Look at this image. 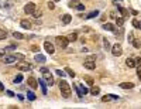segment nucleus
<instances>
[{
  "label": "nucleus",
  "mask_w": 141,
  "mask_h": 109,
  "mask_svg": "<svg viewBox=\"0 0 141 109\" xmlns=\"http://www.w3.org/2000/svg\"><path fill=\"white\" fill-rule=\"evenodd\" d=\"M21 81H23V75H21V74H18V75L14 78V84H18V82H21Z\"/></svg>",
  "instance_id": "cd10ccee"
},
{
  "label": "nucleus",
  "mask_w": 141,
  "mask_h": 109,
  "mask_svg": "<svg viewBox=\"0 0 141 109\" xmlns=\"http://www.w3.org/2000/svg\"><path fill=\"white\" fill-rule=\"evenodd\" d=\"M44 48H45V51L48 52V54H54L55 52V47L51 44L50 41H45L44 42Z\"/></svg>",
  "instance_id": "1a4fd4ad"
},
{
  "label": "nucleus",
  "mask_w": 141,
  "mask_h": 109,
  "mask_svg": "<svg viewBox=\"0 0 141 109\" xmlns=\"http://www.w3.org/2000/svg\"><path fill=\"white\" fill-rule=\"evenodd\" d=\"M4 54H6V50H1V48H0V58H3Z\"/></svg>",
  "instance_id": "a19ab883"
},
{
  "label": "nucleus",
  "mask_w": 141,
  "mask_h": 109,
  "mask_svg": "<svg viewBox=\"0 0 141 109\" xmlns=\"http://www.w3.org/2000/svg\"><path fill=\"white\" fill-rule=\"evenodd\" d=\"M110 99H111V96H103V99H102V101L106 102V101H110Z\"/></svg>",
  "instance_id": "79ce46f5"
},
{
  "label": "nucleus",
  "mask_w": 141,
  "mask_h": 109,
  "mask_svg": "<svg viewBox=\"0 0 141 109\" xmlns=\"http://www.w3.org/2000/svg\"><path fill=\"white\" fill-rule=\"evenodd\" d=\"M55 41H57V45L61 47V48H67L68 44H69V40H68V37H64V35H59L55 38Z\"/></svg>",
  "instance_id": "7ed1b4c3"
},
{
  "label": "nucleus",
  "mask_w": 141,
  "mask_h": 109,
  "mask_svg": "<svg viewBox=\"0 0 141 109\" xmlns=\"http://www.w3.org/2000/svg\"><path fill=\"white\" fill-rule=\"evenodd\" d=\"M103 28L107 30V31H114V25L111 24V23H106V24H103Z\"/></svg>",
  "instance_id": "f3484780"
},
{
  "label": "nucleus",
  "mask_w": 141,
  "mask_h": 109,
  "mask_svg": "<svg viewBox=\"0 0 141 109\" xmlns=\"http://www.w3.org/2000/svg\"><path fill=\"white\" fill-rule=\"evenodd\" d=\"M71 20H72V16H71V14H64V16H62V23H64V24H69Z\"/></svg>",
  "instance_id": "2eb2a0df"
},
{
  "label": "nucleus",
  "mask_w": 141,
  "mask_h": 109,
  "mask_svg": "<svg viewBox=\"0 0 141 109\" xmlns=\"http://www.w3.org/2000/svg\"><path fill=\"white\" fill-rule=\"evenodd\" d=\"M31 51H34V52H38V51H40V48H38L37 45H33V47H31Z\"/></svg>",
  "instance_id": "58836bf2"
},
{
  "label": "nucleus",
  "mask_w": 141,
  "mask_h": 109,
  "mask_svg": "<svg viewBox=\"0 0 141 109\" xmlns=\"http://www.w3.org/2000/svg\"><path fill=\"white\" fill-rule=\"evenodd\" d=\"M117 8H119V11L121 13V16H123V17H126V16H127V14H128V11H127L126 8H123V7H121V6H117Z\"/></svg>",
  "instance_id": "5701e85b"
},
{
  "label": "nucleus",
  "mask_w": 141,
  "mask_h": 109,
  "mask_svg": "<svg viewBox=\"0 0 141 109\" xmlns=\"http://www.w3.org/2000/svg\"><path fill=\"white\" fill-rule=\"evenodd\" d=\"M135 59V67H141V57H137Z\"/></svg>",
  "instance_id": "7c9ffc66"
},
{
  "label": "nucleus",
  "mask_w": 141,
  "mask_h": 109,
  "mask_svg": "<svg viewBox=\"0 0 141 109\" xmlns=\"http://www.w3.org/2000/svg\"><path fill=\"white\" fill-rule=\"evenodd\" d=\"M20 25H21L23 28H25V30H30V28H31V23H30L27 18H23V20L20 21Z\"/></svg>",
  "instance_id": "9b49d317"
},
{
  "label": "nucleus",
  "mask_w": 141,
  "mask_h": 109,
  "mask_svg": "<svg viewBox=\"0 0 141 109\" xmlns=\"http://www.w3.org/2000/svg\"><path fill=\"white\" fill-rule=\"evenodd\" d=\"M55 72H57V74H58L59 76H62V78H64V76H65V72H64V71H61V69H57V71H55Z\"/></svg>",
  "instance_id": "c9c22d12"
},
{
  "label": "nucleus",
  "mask_w": 141,
  "mask_h": 109,
  "mask_svg": "<svg viewBox=\"0 0 141 109\" xmlns=\"http://www.w3.org/2000/svg\"><path fill=\"white\" fill-rule=\"evenodd\" d=\"M27 84H28V86H30V88H33V89H37V88H38V81H37L34 76H28Z\"/></svg>",
  "instance_id": "6e6552de"
},
{
  "label": "nucleus",
  "mask_w": 141,
  "mask_h": 109,
  "mask_svg": "<svg viewBox=\"0 0 141 109\" xmlns=\"http://www.w3.org/2000/svg\"><path fill=\"white\" fill-rule=\"evenodd\" d=\"M6 51H13V50H16V45H10V47H7V48H4Z\"/></svg>",
  "instance_id": "4c0bfd02"
},
{
  "label": "nucleus",
  "mask_w": 141,
  "mask_h": 109,
  "mask_svg": "<svg viewBox=\"0 0 141 109\" xmlns=\"http://www.w3.org/2000/svg\"><path fill=\"white\" fill-rule=\"evenodd\" d=\"M75 7L78 8L79 11H82V10H85V6H83V4H78V6H75Z\"/></svg>",
  "instance_id": "e433bc0d"
},
{
  "label": "nucleus",
  "mask_w": 141,
  "mask_h": 109,
  "mask_svg": "<svg viewBox=\"0 0 141 109\" xmlns=\"http://www.w3.org/2000/svg\"><path fill=\"white\" fill-rule=\"evenodd\" d=\"M7 95H8V96H14V93L11 92V91H7Z\"/></svg>",
  "instance_id": "c03bdc74"
},
{
  "label": "nucleus",
  "mask_w": 141,
  "mask_h": 109,
  "mask_svg": "<svg viewBox=\"0 0 141 109\" xmlns=\"http://www.w3.org/2000/svg\"><path fill=\"white\" fill-rule=\"evenodd\" d=\"M133 45H134V47H135V48H140V47H141L140 41H138L137 38H134V41H133Z\"/></svg>",
  "instance_id": "c756f323"
},
{
  "label": "nucleus",
  "mask_w": 141,
  "mask_h": 109,
  "mask_svg": "<svg viewBox=\"0 0 141 109\" xmlns=\"http://www.w3.org/2000/svg\"><path fill=\"white\" fill-rule=\"evenodd\" d=\"M35 61L40 62V64H44V62H45V57H44L42 54H37V55H35Z\"/></svg>",
  "instance_id": "dca6fc26"
},
{
  "label": "nucleus",
  "mask_w": 141,
  "mask_h": 109,
  "mask_svg": "<svg viewBox=\"0 0 141 109\" xmlns=\"http://www.w3.org/2000/svg\"><path fill=\"white\" fill-rule=\"evenodd\" d=\"M111 54H113L114 57H120V55L123 54V48H121V45H120V44H114V45L111 47Z\"/></svg>",
  "instance_id": "20e7f679"
},
{
  "label": "nucleus",
  "mask_w": 141,
  "mask_h": 109,
  "mask_svg": "<svg viewBox=\"0 0 141 109\" xmlns=\"http://www.w3.org/2000/svg\"><path fill=\"white\" fill-rule=\"evenodd\" d=\"M137 75H138V78L141 79V67H138V69H137Z\"/></svg>",
  "instance_id": "37998d69"
},
{
  "label": "nucleus",
  "mask_w": 141,
  "mask_h": 109,
  "mask_svg": "<svg viewBox=\"0 0 141 109\" xmlns=\"http://www.w3.org/2000/svg\"><path fill=\"white\" fill-rule=\"evenodd\" d=\"M13 37H14V38H17V40H23V38H25L24 34L18 33V31H14V33H13Z\"/></svg>",
  "instance_id": "a211bd4d"
},
{
  "label": "nucleus",
  "mask_w": 141,
  "mask_h": 109,
  "mask_svg": "<svg viewBox=\"0 0 141 109\" xmlns=\"http://www.w3.org/2000/svg\"><path fill=\"white\" fill-rule=\"evenodd\" d=\"M65 72H67V74H68L69 76H72V78L75 76V72H74V69H72V68L67 67V68H65Z\"/></svg>",
  "instance_id": "b1692460"
},
{
  "label": "nucleus",
  "mask_w": 141,
  "mask_h": 109,
  "mask_svg": "<svg viewBox=\"0 0 141 109\" xmlns=\"http://www.w3.org/2000/svg\"><path fill=\"white\" fill-rule=\"evenodd\" d=\"M126 65L128 68H134L135 67V59L134 58H127L126 59Z\"/></svg>",
  "instance_id": "4468645a"
},
{
  "label": "nucleus",
  "mask_w": 141,
  "mask_h": 109,
  "mask_svg": "<svg viewBox=\"0 0 141 109\" xmlns=\"http://www.w3.org/2000/svg\"><path fill=\"white\" fill-rule=\"evenodd\" d=\"M68 40H69V41H76V40H78V34L76 33L69 34V35H68Z\"/></svg>",
  "instance_id": "412c9836"
},
{
  "label": "nucleus",
  "mask_w": 141,
  "mask_h": 109,
  "mask_svg": "<svg viewBox=\"0 0 141 109\" xmlns=\"http://www.w3.org/2000/svg\"><path fill=\"white\" fill-rule=\"evenodd\" d=\"M4 38H7V31L0 30V41H1V40H4Z\"/></svg>",
  "instance_id": "a878e982"
},
{
  "label": "nucleus",
  "mask_w": 141,
  "mask_h": 109,
  "mask_svg": "<svg viewBox=\"0 0 141 109\" xmlns=\"http://www.w3.org/2000/svg\"><path fill=\"white\" fill-rule=\"evenodd\" d=\"M83 67L86 68V69H95V68H96V62H95L92 58H88V59H85Z\"/></svg>",
  "instance_id": "423d86ee"
},
{
  "label": "nucleus",
  "mask_w": 141,
  "mask_h": 109,
  "mask_svg": "<svg viewBox=\"0 0 141 109\" xmlns=\"http://www.w3.org/2000/svg\"><path fill=\"white\" fill-rule=\"evenodd\" d=\"M38 84H40V86H41L42 93H44V95H47V82H45V79H40V81H38Z\"/></svg>",
  "instance_id": "f8f14e48"
},
{
  "label": "nucleus",
  "mask_w": 141,
  "mask_h": 109,
  "mask_svg": "<svg viewBox=\"0 0 141 109\" xmlns=\"http://www.w3.org/2000/svg\"><path fill=\"white\" fill-rule=\"evenodd\" d=\"M17 69L18 71H30L31 69V65L28 64V62H24V61H20V62H17Z\"/></svg>",
  "instance_id": "39448f33"
},
{
  "label": "nucleus",
  "mask_w": 141,
  "mask_h": 109,
  "mask_svg": "<svg viewBox=\"0 0 141 109\" xmlns=\"http://www.w3.org/2000/svg\"><path fill=\"white\" fill-rule=\"evenodd\" d=\"M16 59L17 58H16L14 54H13V55H6V54H4V57H3V62H4V64H13Z\"/></svg>",
  "instance_id": "9d476101"
},
{
  "label": "nucleus",
  "mask_w": 141,
  "mask_h": 109,
  "mask_svg": "<svg viewBox=\"0 0 141 109\" xmlns=\"http://www.w3.org/2000/svg\"><path fill=\"white\" fill-rule=\"evenodd\" d=\"M0 91H4V86H3V84L0 82Z\"/></svg>",
  "instance_id": "49530a36"
},
{
  "label": "nucleus",
  "mask_w": 141,
  "mask_h": 109,
  "mask_svg": "<svg viewBox=\"0 0 141 109\" xmlns=\"http://www.w3.org/2000/svg\"><path fill=\"white\" fill-rule=\"evenodd\" d=\"M59 89H61V93L64 98H69L71 96V86L67 81H61L59 82Z\"/></svg>",
  "instance_id": "f257e3e1"
},
{
  "label": "nucleus",
  "mask_w": 141,
  "mask_h": 109,
  "mask_svg": "<svg viewBox=\"0 0 141 109\" xmlns=\"http://www.w3.org/2000/svg\"><path fill=\"white\" fill-rule=\"evenodd\" d=\"M48 8H50V10H54V8H55V3H54V1H48Z\"/></svg>",
  "instance_id": "f704fd0d"
},
{
  "label": "nucleus",
  "mask_w": 141,
  "mask_h": 109,
  "mask_svg": "<svg viewBox=\"0 0 141 109\" xmlns=\"http://www.w3.org/2000/svg\"><path fill=\"white\" fill-rule=\"evenodd\" d=\"M120 88H123V89H131V88H134V84L133 82H121Z\"/></svg>",
  "instance_id": "ddd939ff"
},
{
  "label": "nucleus",
  "mask_w": 141,
  "mask_h": 109,
  "mask_svg": "<svg viewBox=\"0 0 141 109\" xmlns=\"http://www.w3.org/2000/svg\"><path fill=\"white\" fill-rule=\"evenodd\" d=\"M54 1H59V0H54Z\"/></svg>",
  "instance_id": "de8ad7c7"
},
{
  "label": "nucleus",
  "mask_w": 141,
  "mask_h": 109,
  "mask_svg": "<svg viewBox=\"0 0 141 109\" xmlns=\"http://www.w3.org/2000/svg\"><path fill=\"white\" fill-rule=\"evenodd\" d=\"M35 8H37L35 3H28V4H25L24 6V11L27 13V14H33L34 11H35Z\"/></svg>",
  "instance_id": "0eeeda50"
},
{
  "label": "nucleus",
  "mask_w": 141,
  "mask_h": 109,
  "mask_svg": "<svg viewBox=\"0 0 141 109\" xmlns=\"http://www.w3.org/2000/svg\"><path fill=\"white\" fill-rule=\"evenodd\" d=\"M124 23V18H116V24L117 25H123Z\"/></svg>",
  "instance_id": "2f4dec72"
},
{
  "label": "nucleus",
  "mask_w": 141,
  "mask_h": 109,
  "mask_svg": "<svg viewBox=\"0 0 141 109\" xmlns=\"http://www.w3.org/2000/svg\"><path fill=\"white\" fill-rule=\"evenodd\" d=\"M110 17H111V18H116V14H114V13L111 11V13H110Z\"/></svg>",
  "instance_id": "a18cd8bd"
},
{
  "label": "nucleus",
  "mask_w": 141,
  "mask_h": 109,
  "mask_svg": "<svg viewBox=\"0 0 141 109\" xmlns=\"http://www.w3.org/2000/svg\"><path fill=\"white\" fill-rule=\"evenodd\" d=\"M90 93H92V95H99V93H100V88H99V86H92Z\"/></svg>",
  "instance_id": "6ab92c4d"
},
{
  "label": "nucleus",
  "mask_w": 141,
  "mask_h": 109,
  "mask_svg": "<svg viewBox=\"0 0 141 109\" xmlns=\"http://www.w3.org/2000/svg\"><path fill=\"white\" fill-rule=\"evenodd\" d=\"M96 16H99V11H97V10H93V11H90V13L86 16V18H93V17H96Z\"/></svg>",
  "instance_id": "aec40b11"
},
{
  "label": "nucleus",
  "mask_w": 141,
  "mask_h": 109,
  "mask_svg": "<svg viewBox=\"0 0 141 109\" xmlns=\"http://www.w3.org/2000/svg\"><path fill=\"white\" fill-rule=\"evenodd\" d=\"M41 72H42V76H44V79H45V82L47 85H54V78L51 75V72L47 69V68H41Z\"/></svg>",
  "instance_id": "f03ea898"
},
{
  "label": "nucleus",
  "mask_w": 141,
  "mask_h": 109,
  "mask_svg": "<svg viewBox=\"0 0 141 109\" xmlns=\"http://www.w3.org/2000/svg\"><path fill=\"white\" fill-rule=\"evenodd\" d=\"M14 55H16V58L20 59V61H23V59H24V55H23V54H20V52H17V54H14Z\"/></svg>",
  "instance_id": "473e14b6"
},
{
  "label": "nucleus",
  "mask_w": 141,
  "mask_h": 109,
  "mask_svg": "<svg viewBox=\"0 0 141 109\" xmlns=\"http://www.w3.org/2000/svg\"><path fill=\"white\" fill-rule=\"evenodd\" d=\"M131 24H133L134 27H135V28H138V30H141V21H138L137 18H134V20H133V23H131Z\"/></svg>",
  "instance_id": "4be33fe9"
},
{
  "label": "nucleus",
  "mask_w": 141,
  "mask_h": 109,
  "mask_svg": "<svg viewBox=\"0 0 141 109\" xmlns=\"http://www.w3.org/2000/svg\"><path fill=\"white\" fill-rule=\"evenodd\" d=\"M33 16L35 17V18H38V17L41 16V11H40V13H38V11H34V13H33Z\"/></svg>",
  "instance_id": "ea45409f"
},
{
  "label": "nucleus",
  "mask_w": 141,
  "mask_h": 109,
  "mask_svg": "<svg viewBox=\"0 0 141 109\" xmlns=\"http://www.w3.org/2000/svg\"><path fill=\"white\" fill-rule=\"evenodd\" d=\"M134 38H135V37H134V34H133V33H130V34H128V42H131V44H133Z\"/></svg>",
  "instance_id": "72a5a7b5"
},
{
  "label": "nucleus",
  "mask_w": 141,
  "mask_h": 109,
  "mask_svg": "<svg viewBox=\"0 0 141 109\" xmlns=\"http://www.w3.org/2000/svg\"><path fill=\"white\" fill-rule=\"evenodd\" d=\"M27 98H28L30 101H35V98H37V96H35V93H34V92H28V93H27Z\"/></svg>",
  "instance_id": "bb28decb"
},
{
  "label": "nucleus",
  "mask_w": 141,
  "mask_h": 109,
  "mask_svg": "<svg viewBox=\"0 0 141 109\" xmlns=\"http://www.w3.org/2000/svg\"><path fill=\"white\" fill-rule=\"evenodd\" d=\"M85 81L89 85H93V78H92V76H85Z\"/></svg>",
  "instance_id": "c85d7f7f"
},
{
  "label": "nucleus",
  "mask_w": 141,
  "mask_h": 109,
  "mask_svg": "<svg viewBox=\"0 0 141 109\" xmlns=\"http://www.w3.org/2000/svg\"><path fill=\"white\" fill-rule=\"evenodd\" d=\"M103 47H104L106 50H111V47H110V42L107 41V38H103Z\"/></svg>",
  "instance_id": "393cba45"
}]
</instances>
